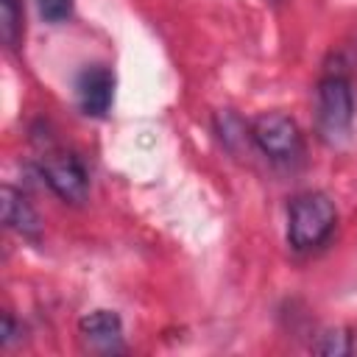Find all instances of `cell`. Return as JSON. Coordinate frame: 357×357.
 Wrapping results in <instances>:
<instances>
[{
  "instance_id": "7c38bea8",
  "label": "cell",
  "mask_w": 357,
  "mask_h": 357,
  "mask_svg": "<svg viewBox=\"0 0 357 357\" xmlns=\"http://www.w3.org/2000/svg\"><path fill=\"white\" fill-rule=\"evenodd\" d=\"M11 337H14V318H11V312H6V315H3V337H0V343L8 346Z\"/></svg>"
},
{
  "instance_id": "7a4b0ae2",
  "label": "cell",
  "mask_w": 357,
  "mask_h": 357,
  "mask_svg": "<svg viewBox=\"0 0 357 357\" xmlns=\"http://www.w3.org/2000/svg\"><path fill=\"white\" fill-rule=\"evenodd\" d=\"M315 120H318V131L332 142L349 134L351 120H354V95H351V84L346 75L332 73L321 78Z\"/></svg>"
},
{
  "instance_id": "8992f818",
  "label": "cell",
  "mask_w": 357,
  "mask_h": 357,
  "mask_svg": "<svg viewBox=\"0 0 357 357\" xmlns=\"http://www.w3.org/2000/svg\"><path fill=\"white\" fill-rule=\"evenodd\" d=\"M0 209H3V223L14 231H20L22 237H39L42 220L36 215V209L28 204V198L22 192H17L14 187H3L0 190Z\"/></svg>"
},
{
  "instance_id": "52a82bcc",
  "label": "cell",
  "mask_w": 357,
  "mask_h": 357,
  "mask_svg": "<svg viewBox=\"0 0 357 357\" xmlns=\"http://www.w3.org/2000/svg\"><path fill=\"white\" fill-rule=\"evenodd\" d=\"M78 332L95 349H114L123 335L120 315L112 310H92L78 321Z\"/></svg>"
},
{
  "instance_id": "9c48e42d",
  "label": "cell",
  "mask_w": 357,
  "mask_h": 357,
  "mask_svg": "<svg viewBox=\"0 0 357 357\" xmlns=\"http://www.w3.org/2000/svg\"><path fill=\"white\" fill-rule=\"evenodd\" d=\"M315 354H326V357H343L351 351V335L346 326H335V329H324L315 343H312Z\"/></svg>"
},
{
  "instance_id": "8fae6325",
  "label": "cell",
  "mask_w": 357,
  "mask_h": 357,
  "mask_svg": "<svg viewBox=\"0 0 357 357\" xmlns=\"http://www.w3.org/2000/svg\"><path fill=\"white\" fill-rule=\"evenodd\" d=\"M36 6L47 22H64L73 14V0H36Z\"/></svg>"
},
{
  "instance_id": "277c9868",
  "label": "cell",
  "mask_w": 357,
  "mask_h": 357,
  "mask_svg": "<svg viewBox=\"0 0 357 357\" xmlns=\"http://www.w3.org/2000/svg\"><path fill=\"white\" fill-rule=\"evenodd\" d=\"M42 176L47 187L64 201V204H84L89 192V178L75 153L67 151H53L45 153L42 159Z\"/></svg>"
},
{
  "instance_id": "ba28073f",
  "label": "cell",
  "mask_w": 357,
  "mask_h": 357,
  "mask_svg": "<svg viewBox=\"0 0 357 357\" xmlns=\"http://www.w3.org/2000/svg\"><path fill=\"white\" fill-rule=\"evenodd\" d=\"M0 39L6 47H17L22 39V0H0Z\"/></svg>"
},
{
  "instance_id": "6da1fadb",
  "label": "cell",
  "mask_w": 357,
  "mask_h": 357,
  "mask_svg": "<svg viewBox=\"0 0 357 357\" xmlns=\"http://www.w3.org/2000/svg\"><path fill=\"white\" fill-rule=\"evenodd\" d=\"M337 223L335 204L324 192H301L287 206V243L296 251H310L326 243Z\"/></svg>"
},
{
  "instance_id": "5b68a950",
  "label": "cell",
  "mask_w": 357,
  "mask_h": 357,
  "mask_svg": "<svg viewBox=\"0 0 357 357\" xmlns=\"http://www.w3.org/2000/svg\"><path fill=\"white\" fill-rule=\"evenodd\" d=\"M75 92H78V106L86 114L103 117L114 98V73L103 64H92L78 75Z\"/></svg>"
},
{
  "instance_id": "4fadbf2b",
  "label": "cell",
  "mask_w": 357,
  "mask_h": 357,
  "mask_svg": "<svg viewBox=\"0 0 357 357\" xmlns=\"http://www.w3.org/2000/svg\"><path fill=\"white\" fill-rule=\"evenodd\" d=\"M271 3H282V0H271Z\"/></svg>"
},
{
  "instance_id": "3957f363",
  "label": "cell",
  "mask_w": 357,
  "mask_h": 357,
  "mask_svg": "<svg viewBox=\"0 0 357 357\" xmlns=\"http://www.w3.org/2000/svg\"><path fill=\"white\" fill-rule=\"evenodd\" d=\"M248 128H251L254 145L276 162H287L301 153V131L296 120L282 112H265Z\"/></svg>"
},
{
  "instance_id": "30bf717a",
  "label": "cell",
  "mask_w": 357,
  "mask_h": 357,
  "mask_svg": "<svg viewBox=\"0 0 357 357\" xmlns=\"http://www.w3.org/2000/svg\"><path fill=\"white\" fill-rule=\"evenodd\" d=\"M215 128H218V137L226 148H237V142H245V137H251V128H245V123L231 114V112H218L215 117Z\"/></svg>"
}]
</instances>
